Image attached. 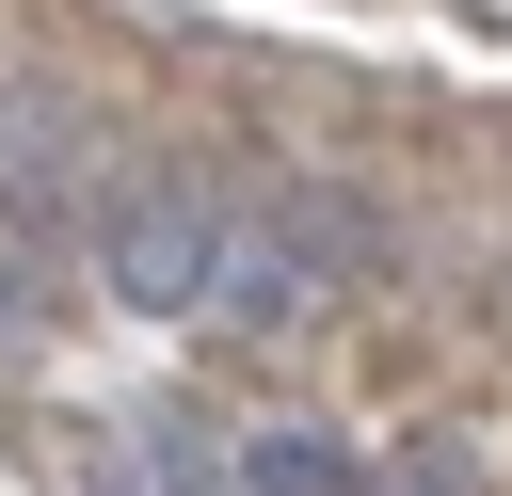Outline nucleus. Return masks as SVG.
Segmentation results:
<instances>
[{
  "instance_id": "4",
  "label": "nucleus",
  "mask_w": 512,
  "mask_h": 496,
  "mask_svg": "<svg viewBox=\"0 0 512 496\" xmlns=\"http://www.w3.org/2000/svg\"><path fill=\"white\" fill-rule=\"evenodd\" d=\"M128 480H144V496H224L208 432H176V416H128Z\"/></svg>"
},
{
  "instance_id": "1",
  "label": "nucleus",
  "mask_w": 512,
  "mask_h": 496,
  "mask_svg": "<svg viewBox=\"0 0 512 496\" xmlns=\"http://www.w3.org/2000/svg\"><path fill=\"white\" fill-rule=\"evenodd\" d=\"M368 256V224L336 208V192H272V208H224V256H208V304L224 320H256V336H288L304 304H336V272Z\"/></svg>"
},
{
  "instance_id": "2",
  "label": "nucleus",
  "mask_w": 512,
  "mask_h": 496,
  "mask_svg": "<svg viewBox=\"0 0 512 496\" xmlns=\"http://www.w3.org/2000/svg\"><path fill=\"white\" fill-rule=\"evenodd\" d=\"M208 256H224V192H208L192 160L128 176V192H112V224H96V272H112V304H144V320L208 304Z\"/></svg>"
},
{
  "instance_id": "3",
  "label": "nucleus",
  "mask_w": 512,
  "mask_h": 496,
  "mask_svg": "<svg viewBox=\"0 0 512 496\" xmlns=\"http://www.w3.org/2000/svg\"><path fill=\"white\" fill-rule=\"evenodd\" d=\"M240 496H368V464L336 432H256L240 448Z\"/></svg>"
}]
</instances>
